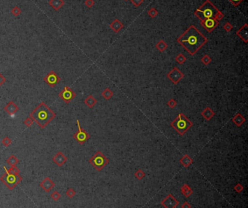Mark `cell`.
I'll return each instance as SVG.
<instances>
[{
    "label": "cell",
    "mask_w": 248,
    "mask_h": 208,
    "mask_svg": "<svg viewBox=\"0 0 248 208\" xmlns=\"http://www.w3.org/2000/svg\"><path fill=\"white\" fill-rule=\"evenodd\" d=\"M76 96L77 94L75 92L67 86H66L64 89L58 94V96L61 97V99L66 104L70 103L76 97Z\"/></svg>",
    "instance_id": "ba28073f"
},
{
    "label": "cell",
    "mask_w": 248,
    "mask_h": 208,
    "mask_svg": "<svg viewBox=\"0 0 248 208\" xmlns=\"http://www.w3.org/2000/svg\"><path fill=\"white\" fill-rule=\"evenodd\" d=\"M1 144L4 145V146H9L12 144V140L9 137H4V139L1 140Z\"/></svg>",
    "instance_id": "8d00e7d4"
},
{
    "label": "cell",
    "mask_w": 248,
    "mask_h": 208,
    "mask_svg": "<svg viewBox=\"0 0 248 208\" xmlns=\"http://www.w3.org/2000/svg\"><path fill=\"white\" fill-rule=\"evenodd\" d=\"M114 95L112 91L109 89V88H105L101 93V96L105 99V100H108V99H111V97Z\"/></svg>",
    "instance_id": "d4e9b609"
},
{
    "label": "cell",
    "mask_w": 248,
    "mask_h": 208,
    "mask_svg": "<svg viewBox=\"0 0 248 208\" xmlns=\"http://www.w3.org/2000/svg\"><path fill=\"white\" fill-rule=\"evenodd\" d=\"M156 49L159 51L160 52H164L167 49L168 45L166 44V42L164 40H159L157 43L155 45Z\"/></svg>",
    "instance_id": "cb8c5ba5"
},
{
    "label": "cell",
    "mask_w": 248,
    "mask_h": 208,
    "mask_svg": "<svg viewBox=\"0 0 248 208\" xmlns=\"http://www.w3.org/2000/svg\"><path fill=\"white\" fill-rule=\"evenodd\" d=\"M22 11L20 8H19L17 6H15L11 10V13L15 16V17H17V16L20 15L21 14Z\"/></svg>",
    "instance_id": "4dcf8cb0"
},
{
    "label": "cell",
    "mask_w": 248,
    "mask_h": 208,
    "mask_svg": "<svg viewBox=\"0 0 248 208\" xmlns=\"http://www.w3.org/2000/svg\"><path fill=\"white\" fill-rule=\"evenodd\" d=\"M215 112H214L210 107H205V109L201 112V115H202L206 121H210V120L215 116Z\"/></svg>",
    "instance_id": "ac0fdd59"
},
{
    "label": "cell",
    "mask_w": 248,
    "mask_h": 208,
    "mask_svg": "<svg viewBox=\"0 0 248 208\" xmlns=\"http://www.w3.org/2000/svg\"><path fill=\"white\" fill-rule=\"evenodd\" d=\"M52 159L53 162H55L58 167H62L67 162L68 159H67V157L62 152L59 151L54 155Z\"/></svg>",
    "instance_id": "4fadbf2b"
},
{
    "label": "cell",
    "mask_w": 248,
    "mask_h": 208,
    "mask_svg": "<svg viewBox=\"0 0 248 208\" xmlns=\"http://www.w3.org/2000/svg\"><path fill=\"white\" fill-rule=\"evenodd\" d=\"M49 4L54 10L58 11L65 4V1L64 0H50Z\"/></svg>",
    "instance_id": "44dd1931"
},
{
    "label": "cell",
    "mask_w": 248,
    "mask_h": 208,
    "mask_svg": "<svg viewBox=\"0 0 248 208\" xmlns=\"http://www.w3.org/2000/svg\"><path fill=\"white\" fill-rule=\"evenodd\" d=\"M89 162L96 171H101L108 165L109 159L101 151H97L95 155L89 159Z\"/></svg>",
    "instance_id": "8992f818"
},
{
    "label": "cell",
    "mask_w": 248,
    "mask_h": 208,
    "mask_svg": "<svg viewBox=\"0 0 248 208\" xmlns=\"http://www.w3.org/2000/svg\"><path fill=\"white\" fill-rule=\"evenodd\" d=\"M44 81L51 88H53L61 81V78L55 72L52 70L44 77Z\"/></svg>",
    "instance_id": "30bf717a"
},
{
    "label": "cell",
    "mask_w": 248,
    "mask_h": 208,
    "mask_svg": "<svg viewBox=\"0 0 248 208\" xmlns=\"http://www.w3.org/2000/svg\"><path fill=\"white\" fill-rule=\"evenodd\" d=\"M131 3L135 6V7H139L140 4H143L144 0H130Z\"/></svg>",
    "instance_id": "60d3db41"
},
{
    "label": "cell",
    "mask_w": 248,
    "mask_h": 208,
    "mask_svg": "<svg viewBox=\"0 0 248 208\" xmlns=\"http://www.w3.org/2000/svg\"><path fill=\"white\" fill-rule=\"evenodd\" d=\"M228 1H229L230 2L233 4V5L237 7V6H238L239 4H240V3L243 1V0H228Z\"/></svg>",
    "instance_id": "7bdbcfd3"
},
{
    "label": "cell",
    "mask_w": 248,
    "mask_h": 208,
    "mask_svg": "<svg viewBox=\"0 0 248 208\" xmlns=\"http://www.w3.org/2000/svg\"><path fill=\"white\" fill-rule=\"evenodd\" d=\"M66 195L67 197L70 199L74 198L76 195L75 190H74L73 188H68V189H67V191H66Z\"/></svg>",
    "instance_id": "f546056e"
},
{
    "label": "cell",
    "mask_w": 248,
    "mask_h": 208,
    "mask_svg": "<svg viewBox=\"0 0 248 208\" xmlns=\"http://www.w3.org/2000/svg\"><path fill=\"white\" fill-rule=\"evenodd\" d=\"M148 15H149V17H151L152 18H154L155 17H156V16L158 15L157 10L154 8V7H152V8L148 11Z\"/></svg>",
    "instance_id": "1f68e13d"
},
{
    "label": "cell",
    "mask_w": 248,
    "mask_h": 208,
    "mask_svg": "<svg viewBox=\"0 0 248 208\" xmlns=\"http://www.w3.org/2000/svg\"><path fill=\"white\" fill-rule=\"evenodd\" d=\"M179 162H180V164H181L184 168H189V167L190 166L192 163H193L194 161H193V159H192V158L189 155L186 154V155H183V156L180 159H179Z\"/></svg>",
    "instance_id": "d6986e66"
},
{
    "label": "cell",
    "mask_w": 248,
    "mask_h": 208,
    "mask_svg": "<svg viewBox=\"0 0 248 208\" xmlns=\"http://www.w3.org/2000/svg\"><path fill=\"white\" fill-rule=\"evenodd\" d=\"M6 170H7V172L10 173H13V174L20 173V170H19L16 166H11V168H9V169H7V168H6Z\"/></svg>",
    "instance_id": "e575fe53"
},
{
    "label": "cell",
    "mask_w": 248,
    "mask_h": 208,
    "mask_svg": "<svg viewBox=\"0 0 248 208\" xmlns=\"http://www.w3.org/2000/svg\"><path fill=\"white\" fill-rule=\"evenodd\" d=\"M6 162H7V164H9L10 166H16V165H17V164L18 163L19 159H17V157H16L15 155H11L10 157H9L8 158H7V160H6Z\"/></svg>",
    "instance_id": "484cf974"
},
{
    "label": "cell",
    "mask_w": 248,
    "mask_h": 208,
    "mask_svg": "<svg viewBox=\"0 0 248 208\" xmlns=\"http://www.w3.org/2000/svg\"><path fill=\"white\" fill-rule=\"evenodd\" d=\"M180 207L182 208H190L191 207V205L189 202H183V204L181 205Z\"/></svg>",
    "instance_id": "f6af8a7d"
},
{
    "label": "cell",
    "mask_w": 248,
    "mask_h": 208,
    "mask_svg": "<svg viewBox=\"0 0 248 208\" xmlns=\"http://www.w3.org/2000/svg\"><path fill=\"white\" fill-rule=\"evenodd\" d=\"M167 77L169 80L174 84H177L184 77L183 73L180 71L177 67H174L167 74Z\"/></svg>",
    "instance_id": "9c48e42d"
},
{
    "label": "cell",
    "mask_w": 248,
    "mask_h": 208,
    "mask_svg": "<svg viewBox=\"0 0 248 208\" xmlns=\"http://www.w3.org/2000/svg\"><path fill=\"white\" fill-rule=\"evenodd\" d=\"M77 127H78V131H77L75 134H74L73 137H74V139H75L78 143L83 145L89 139L90 136H89V134H88L85 130H84L83 128H82L79 120H77Z\"/></svg>",
    "instance_id": "52a82bcc"
},
{
    "label": "cell",
    "mask_w": 248,
    "mask_h": 208,
    "mask_svg": "<svg viewBox=\"0 0 248 208\" xmlns=\"http://www.w3.org/2000/svg\"><path fill=\"white\" fill-rule=\"evenodd\" d=\"M201 62L204 64L205 65H208L211 62H212V59L210 57L207 55H205L201 59Z\"/></svg>",
    "instance_id": "f1b7e54d"
},
{
    "label": "cell",
    "mask_w": 248,
    "mask_h": 208,
    "mask_svg": "<svg viewBox=\"0 0 248 208\" xmlns=\"http://www.w3.org/2000/svg\"><path fill=\"white\" fill-rule=\"evenodd\" d=\"M224 17V15L223 14L222 12H221V11H218V12H217L216 15L215 16V19H216L217 20H218V21H220V20H221L223 19V17Z\"/></svg>",
    "instance_id": "b9f144b4"
},
{
    "label": "cell",
    "mask_w": 248,
    "mask_h": 208,
    "mask_svg": "<svg viewBox=\"0 0 248 208\" xmlns=\"http://www.w3.org/2000/svg\"><path fill=\"white\" fill-rule=\"evenodd\" d=\"M125 1H128V0H125Z\"/></svg>",
    "instance_id": "bcb514c9"
},
{
    "label": "cell",
    "mask_w": 248,
    "mask_h": 208,
    "mask_svg": "<svg viewBox=\"0 0 248 208\" xmlns=\"http://www.w3.org/2000/svg\"><path fill=\"white\" fill-rule=\"evenodd\" d=\"M145 176H146V173L141 169H138L135 173V177L138 180H142Z\"/></svg>",
    "instance_id": "83f0119b"
},
{
    "label": "cell",
    "mask_w": 248,
    "mask_h": 208,
    "mask_svg": "<svg viewBox=\"0 0 248 208\" xmlns=\"http://www.w3.org/2000/svg\"><path fill=\"white\" fill-rule=\"evenodd\" d=\"M84 103H85L88 107L92 109L97 104V100L92 94H89V96H87L85 98V100H84Z\"/></svg>",
    "instance_id": "7402d4cb"
},
{
    "label": "cell",
    "mask_w": 248,
    "mask_h": 208,
    "mask_svg": "<svg viewBox=\"0 0 248 208\" xmlns=\"http://www.w3.org/2000/svg\"><path fill=\"white\" fill-rule=\"evenodd\" d=\"M6 82V78L4 76H2L1 73H0V87L4 84Z\"/></svg>",
    "instance_id": "ee69618b"
},
{
    "label": "cell",
    "mask_w": 248,
    "mask_h": 208,
    "mask_svg": "<svg viewBox=\"0 0 248 208\" xmlns=\"http://www.w3.org/2000/svg\"><path fill=\"white\" fill-rule=\"evenodd\" d=\"M55 184L49 178L46 177L42 182L39 184V187L45 191V192H49L52 189L55 187Z\"/></svg>",
    "instance_id": "9a60e30c"
},
{
    "label": "cell",
    "mask_w": 248,
    "mask_h": 208,
    "mask_svg": "<svg viewBox=\"0 0 248 208\" xmlns=\"http://www.w3.org/2000/svg\"><path fill=\"white\" fill-rule=\"evenodd\" d=\"M218 11V9L210 0H206L199 8L196 9L194 12V15L202 21L205 19L215 18Z\"/></svg>",
    "instance_id": "3957f363"
},
{
    "label": "cell",
    "mask_w": 248,
    "mask_h": 208,
    "mask_svg": "<svg viewBox=\"0 0 248 208\" xmlns=\"http://www.w3.org/2000/svg\"><path fill=\"white\" fill-rule=\"evenodd\" d=\"M109 27L114 33H119V32L124 28V25H123V23H122L119 20H118V19H114V20L111 22V23H110Z\"/></svg>",
    "instance_id": "e0dca14e"
},
{
    "label": "cell",
    "mask_w": 248,
    "mask_h": 208,
    "mask_svg": "<svg viewBox=\"0 0 248 208\" xmlns=\"http://www.w3.org/2000/svg\"><path fill=\"white\" fill-rule=\"evenodd\" d=\"M34 122V120L32 119L30 116H29L28 118H26V119H25L24 121H23V124H24L26 127H30L33 125Z\"/></svg>",
    "instance_id": "d6a6232c"
},
{
    "label": "cell",
    "mask_w": 248,
    "mask_h": 208,
    "mask_svg": "<svg viewBox=\"0 0 248 208\" xmlns=\"http://www.w3.org/2000/svg\"><path fill=\"white\" fill-rule=\"evenodd\" d=\"M5 173L0 178V181L7 187L10 190H13L20 184L23 180V178L20 174L10 173L6 170V167L4 166Z\"/></svg>",
    "instance_id": "5b68a950"
},
{
    "label": "cell",
    "mask_w": 248,
    "mask_h": 208,
    "mask_svg": "<svg viewBox=\"0 0 248 208\" xmlns=\"http://www.w3.org/2000/svg\"><path fill=\"white\" fill-rule=\"evenodd\" d=\"M29 116L40 128H45L54 118H55L56 114L45 102H42L29 114Z\"/></svg>",
    "instance_id": "7a4b0ae2"
},
{
    "label": "cell",
    "mask_w": 248,
    "mask_h": 208,
    "mask_svg": "<svg viewBox=\"0 0 248 208\" xmlns=\"http://www.w3.org/2000/svg\"><path fill=\"white\" fill-rule=\"evenodd\" d=\"M180 191H181V194H183L186 198H188V197H190V196L194 192L193 190H192L190 188V187L186 184H183V185L182 186V187L180 188Z\"/></svg>",
    "instance_id": "603a6c76"
},
{
    "label": "cell",
    "mask_w": 248,
    "mask_h": 208,
    "mask_svg": "<svg viewBox=\"0 0 248 208\" xmlns=\"http://www.w3.org/2000/svg\"><path fill=\"white\" fill-rule=\"evenodd\" d=\"M223 28L226 32H230L233 29V26L230 23H226L223 26Z\"/></svg>",
    "instance_id": "f35d334b"
},
{
    "label": "cell",
    "mask_w": 248,
    "mask_h": 208,
    "mask_svg": "<svg viewBox=\"0 0 248 208\" xmlns=\"http://www.w3.org/2000/svg\"><path fill=\"white\" fill-rule=\"evenodd\" d=\"M232 122L235 124L237 126L240 127L242 125V124H244V123L245 122V118L244 116H242V115L240 113H237L231 119Z\"/></svg>",
    "instance_id": "ffe728a7"
},
{
    "label": "cell",
    "mask_w": 248,
    "mask_h": 208,
    "mask_svg": "<svg viewBox=\"0 0 248 208\" xmlns=\"http://www.w3.org/2000/svg\"><path fill=\"white\" fill-rule=\"evenodd\" d=\"M190 55H194L205 44L207 43V38L205 37L194 25H191L180 37L177 39Z\"/></svg>",
    "instance_id": "6da1fadb"
},
{
    "label": "cell",
    "mask_w": 248,
    "mask_h": 208,
    "mask_svg": "<svg viewBox=\"0 0 248 208\" xmlns=\"http://www.w3.org/2000/svg\"><path fill=\"white\" fill-rule=\"evenodd\" d=\"M186 60H187V58H186V57H185L184 55L181 53L178 54L175 58V61L177 62V63L180 64V65H183V64L186 62Z\"/></svg>",
    "instance_id": "4316f807"
},
{
    "label": "cell",
    "mask_w": 248,
    "mask_h": 208,
    "mask_svg": "<svg viewBox=\"0 0 248 208\" xmlns=\"http://www.w3.org/2000/svg\"><path fill=\"white\" fill-rule=\"evenodd\" d=\"M170 126L174 128L179 135L183 136L193 126V123L188 119L184 114L179 113L170 123Z\"/></svg>",
    "instance_id": "277c9868"
},
{
    "label": "cell",
    "mask_w": 248,
    "mask_h": 208,
    "mask_svg": "<svg viewBox=\"0 0 248 208\" xmlns=\"http://www.w3.org/2000/svg\"><path fill=\"white\" fill-rule=\"evenodd\" d=\"M243 189H244V187H243V186L241 184H240V183L237 184L234 187V190L237 193H241L242 191H243Z\"/></svg>",
    "instance_id": "d590c367"
},
{
    "label": "cell",
    "mask_w": 248,
    "mask_h": 208,
    "mask_svg": "<svg viewBox=\"0 0 248 208\" xmlns=\"http://www.w3.org/2000/svg\"><path fill=\"white\" fill-rule=\"evenodd\" d=\"M4 110L10 116L15 115L19 110V107L13 101H10L4 107Z\"/></svg>",
    "instance_id": "5bb4252c"
},
{
    "label": "cell",
    "mask_w": 248,
    "mask_h": 208,
    "mask_svg": "<svg viewBox=\"0 0 248 208\" xmlns=\"http://www.w3.org/2000/svg\"><path fill=\"white\" fill-rule=\"evenodd\" d=\"M219 24V21L215 18H208L201 21V25L207 32H212Z\"/></svg>",
    "instance_id": "7c38bea8"
},
{
    "label": "cell",
    "mask_w": 248,
    "mask_h": 208,
    "mask_svg": "<svg viewBox=\"0 0 248 208\" xmlns=\"http://www.w3.org/2000/svg\"><path fill=\"white\" fill-rule=\"evenodd\" d=\"M247 29H248V25L247 23H245L237 32H236V34L245 42V43H247L248 42V33H247Z\"/></svg>",
    "instance_id": "2e32d148"
},
{
    "label": "cell",
    "mask_w": 248,
    "mask_h": 208,
    "mask_svg": "<svg viewBox=\"0 0 248 208\" xmlns=\"http://www.w3.org/2000/svg\"><path fill=\"white\" fill-rule=\"evenodd\" d=\"M50 197L52 200H54V201H58V200H59V199L61 197V195L58 191H55L51 194Z\"/></svg>",
    "instance_id": "836d02e7"
},
{
    "label": "cell",
    "mask_w": 248,
    "mask_h": 208,
    "mask_svg": "<svg viewBox=\"0 0 248 208\" xmlns=\"http://www.w3.org/2000/svg\"><path fill=\"white\" fill-rule=\"evenodd\" d=\"M85 4L88 8H92L95 5V1L94 0H85Z\"/></svg>",
    "instance_id": "ab89813d"
},
{
    "label": "cell",
    "mask_w": 248,
    "mask_h": 208,
    "mask_svg": "<svg viewBox=\"0 0 248 208\" xmlns=\"http://www.w3.org/2000/svg\"><path fill=\"white\" fill-rule=\"evenodd\" d=\"M167 105H168L169 107H170L171 109H173V108H175L177 106V102H176L174 99H170V100L167 102Z\"/></svg>",
    "instance_id": "74e56055"
},
{
    "label": "cell",
    "mask_w": 248,
    "mask_h": 208,
    "mask_svg": "<svg viewBox=\"0 0 248 208\" xmlns=\"http://www.w3.org/2000/svg\"><path fill=\"white\" fill-rule=\"evenodd\" d=\"M179 201L176 200L174 196L171 194H169L167 197L161 202V204L165 208H175L179 205Z\"/></svg>",
    "instance_id": "8fae6325"
}]
</instances>
